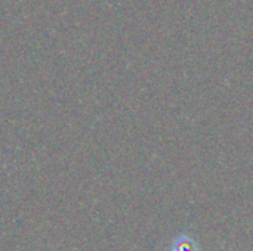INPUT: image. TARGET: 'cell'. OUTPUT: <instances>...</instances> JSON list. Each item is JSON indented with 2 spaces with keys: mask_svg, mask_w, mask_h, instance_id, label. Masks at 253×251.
Returning a JSON list of instances; mask_svg holds the SVG:
<instances>
[{
  "mask_svg": "<svg viewBox=\"0 0 253 251\" xmlns=\"http://www.w3.org/2000/svg\"><path fill=\"white\" fill-rule=\"evenodd\" d=\"M196 247H194V243L190 241L188 238H178L175 240L173 243V247H172V251H194Z\"/></svg>",
  "mask_w": 253,
  "mask_h": 251,
  "instance_id": "obj_1",
  "label": "cell"
}]
</instances>
